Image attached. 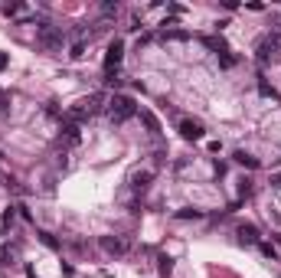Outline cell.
Listing matches in <instances>:
<instances>
[{
    "label": "cell",
    "mask_w": 281,
    "mask_h": 278,
    "mask_svg": "<svg viewBox=\"0 0 281 278\" xmlns=\"http://www.w3.org/2000/svg\"><path fill=\"white\" fill-rule=\"evenodd\" d=\"M138 115V102L131 99V95H111L108 99V118H111L115 124H125L128 118Z\"/></svg>",
    "instance_id": "6da1fadb"
},
{
    "label": "cell",
    "mask_w": 281,
    "mask_h": 278,
    "mask_svg": "<svg viewBox=\"0 0 281 278\" xmlns=\"http://www.w3.org/2000/svg\"><path fill=\"white\" fill-rule=\"evenodd\" d=\"M98 108H101V92H95V95H85V99H79V102H75V105L69 108L66 121L79 124V121H85V118H92Z\"/></svg>",
    "instance_id": "7a4b0ae2"
},
{
    "label": "cell",
    "mask_w": 281,
    "mask_h": 278,
    "mask_svg": "<svg viewBox=\"0 0 281 278\" xmlns=\"http://www.w3.org/2000/svg\"><path fill=\"white\" fill-rule=\"evenodd\" d=\"M255 56H258V62H262V66H268V62H278V59H281V33H268V36L258 39Z\"/></svg>",
    "instance_id": "3957f363"
},
{
    "label": "cell",
    "mask_w": 281,
    "mask_h": 278,
    "mask_svg": "<svg viewBox=\"0 0 281 278\" xmlns=\"http://www.w3.org/2000/svg\"><path fill=\"white\" fill-rule=\"evenodd\" d=\"M63 30L59 26H49V23H43L39 26V33H36V43L43 46V50H49V53H56V50H63Z\"/></svg>",
    "instance_id": "277c9868"
},
{
    "label": "cell",
    "mask_w": 281,
    "mask_h": 278,
    "mask_svg": "<svg viewBox=\"0 0 281 278\" xmlns=\"http://www.w3.org/2000/svg\"><path fill=\"white\" fill-rule=\"evenodd\" d=\"M121 59H125V39H111L105 50V72H118Z\"/></svg>",
    "instance_id": "5b68a950"
},
{
    "label": "cell",
    "mask_w": 281,
    "mask_h": 278,
    "mask_svg": "<svg viewBox=\"0 0 281 278\" xmlns=\"http://www.w3.org/2000/svg\"><path fill=\"white\" fill-rule=\"evenodd\" d=\"M101 249H105L108 255H125L128 249H131V242H128L125 236H101Z\"/></svg>",
    "instance_id": "8992f818"
},
{
    "label": "cell",
    "mask_w": 281,
    "mask_h": 278,
    "mask_svg": "<svg viewBox=\"0 0 281 278\" xmlns=\"http://www.w3.org/2000/svg\"><path fill=\"white\" fill-rule=\"evenodd\" d=\"M203 131H206V128H203V121H196V118H183V121H180V134L187 137V141H200Z\"/></svg>",
    "instance_id": "52a82bcc"
},
{
    "label": "cell",
    "mask_w": 281,
    "mask_h": 278,
    "mask_svg": "<svg viewBox=\"0 0 281 278\" xmlns=\"http://www.w3.org/2000/svg\"><path fill=\"white\" fill-rule=\"evenodd\" d=\"M150 180H154V170L150 167H144V170H131V177H128V183H131V190H147Z\"/></svg>",
    "instance_id": "ba28073f"
},
{
    "label": "cell",
    "mask_w": 281,
    "mask_h": 278,
    "mask_svg": "<svg viewBox=\"0 0 281 278\" xmlns=\"http://www.w3.org/2000/svg\"><path fill=\"white\" fill-rule=\"evenodd\" d=\"M236 236H239V242H242V246H258V229L252 226V222H239L236 226Z\"/></svg>",
    "instance_id": "9c48e42d"
},
{
    "label": "cell",
    "mask_w": 281,
    "mask_h": 278,
    "mask_svg": "<svg viewBox=\"0 0 281 278\" xmlns=\"http://www.w3.org/2000/svg\"><path fill=\"white\" fill-rule=\"evenodd\" d=\"M141 121H144V128H147L150 134H160V121H157V115H154V111L141 108Z\"/></svg>",
    "instance_id": "30bf717a"
},
{
    "label": "cell",
    "mask_w": 281,
    "mask_h": 278,
    "mask_svg": "<svg viewBox=\"0 0 281 278\" xmlns=\"http://www.w3.org/2000/svg\"><path fill=\"white\" fill-rule=\"evenodd\" d=\"M232 157H236V164L249 167V170H255V167H258V157H252L249 151H236V154H232Z\"/></svg>",
    "instance_id": "8fae6325"
},
{
    "label": "cell",
    "mask_w": 281,
    "mask_h": 278,
    "mask_svg": "<svg viewBox=\"0 0 281 278\" xmlns=\"http://www.w3.org/2000/svg\"><path fill=\"white\" fill-rule=\"evenodd\" d=\"M63 137H66V144H79V124H72V121H66V128H63Z\"/></svg>",
    "instance_id": "7c38bea8"
},
{
    "label": "cell",
    "mask_w": 281,
    "mask_h": 278,
    "mask_svg": "<svg viewBox=\"0 0 281 278\" xmlns=\"http://www.w3.org/2000/svg\"><path fill=\"white\" fill-rule=\"evenodd\" d=\"M17 259H20V249H17V246H4L0 262H4V265H17Z\"/></svg>",
    "instance_id": "4fadbf2b"
},
{
    "label": "cell",
    "mask_w": 281,
    "mask_h": 278,
    "mask_svg": "<svg viewBox=\"0 0 281 278\" xmlns=\"http://www.w3.org/2000/svg\"><path fill=\"white\" fill-rule=\"evenodd\" d=\"M203 46H206V50H212V53H222L226 50V43H222V36H203Z\"/></svg>",
    "instance_id": "5bb4252c"
},
{
    "label": "cell",
    "mask_w": 281,
    "mask_h": 278,
    "mask_svg": "<svg viewBox=\"0 0 281 278\" xmlns=\"http://www.w3.org/2000/svg\"><path fill=\"white\" fill-rule=\"evenodd\" d=\"M216 59H219V66H222V69H232V66H236V53H229V50H222V53H219L216 56Z\"/></svg>",
    "instance_id": "9a60e30c"
},
{
    "label": "cell",
    "mask_w": 281,
    "mask_h": 278,
    "mask_svg": "<svg viewBox=\"0 0 281 278\" xmlns=\"http://www.w3.org/2000/svg\"><path fill=\"white\" fill-rule=\"evenodd\" d=\"M258 249H262V255H265V259H271V262L278 259V249L271 246V242H258Z\"/></svg>",
    "instance_id": "2e32d148"
},
{
    "label": "cell",
    "mask_w": 281,
    "mask_h": 278,
    "mask_svg": "<svg viewBox=\"0 0 281 278\" xmlns=\"http://www.w3.org/2000/svg\"><path fill=\"white\" fill-rule=\"evenodd\" d=\"M200 216H203V210H193V206H187V210L177 213V219H200Z\"/></svg>",
    "instance_id": "e0dca14e"
},
{
    "label": "cell",
    "mask_w": 281,
    "mask_h": 278,
    "mask_svg": "<svg viewBox=\"0 0 281 278\" xmlns=\"http://www.w3.org/2000/svg\"><path fill=\"white\" fill-rule=\"evenodd\" d=\"M258 92H262V95H265V99H271V102H275V99H278V92H275V88H271V85H268V82H265V79H262V82H258Z\"/></svg>",
    "instance_id": "ac0fdd59"
},
{
    "label": "cell",
    "mask_w": 281,
    "mask_h": 278,
    "mask_svg": "<svg viewBox=\"0 0 281 278\" xmlns=\"http://www.w3.org/2000/svg\"><path fill=\"white\" fill-rule=\"evenodd\" d=\"M4 13L7 17H20V13H23V4H4Z\"/></svg>",
    "instance_id": "d6986e66"
},
{
    "label": "cell",
    "mask_w": 281,
    "mask_h": 278,
    "mask_svg": "<svg viewBox=\"0 0 281 278\" xmlns=\"http://www.w3.org/2000/svg\"><path fill=\"white\" fill-rule=\"evenodd\" d=\"M39 239H43V246H49V249H59L56 236H52V233H46V229H43V233H39Z\"/></svg>",
    "instance_id": "ffe728a7"
},
{
    "label": "cell",
    "mask_w": 281,
    "mask_h": 278,
    "mask_svg": "<svg viewBox=\"0 0 281 278\" xmlns=\"http://www.w3.org/2000/svg\"><path fill=\"white\" fill-rule=\"evenodd\" d=\"M174 272V259L170 255H160V275H170Z\"/></svg>",
    "instance_id": "44dd1931"
},
{
    "label": "cell",
    "mask_w": 281,
    "mask_h": 278,
    "mask_svg": "<svg viewBox=\"0 0 281 278\" xmlns=\"http://www.w3.org/2000/svg\"><path fill=\"white\" fill-rule=\"evenodd\" d=\"M118 13V4H101V17H115Z\"/></svg>",
    "instance_id": "7402d4cb"
},
{
    "label": "cell",
    "mask_w": 281,
    "mask_h": 278,
    "mask_svg": "<svg viewBox=\"0 0 281 278\" xmlns=\"http://www.w3.org/2000/svg\"><path fill=\"white\" fill-rule=\"evenodd\" d=\"M249 193H252V183H249V180H242V183H239V200H245Z\"/></svg>",
    "instance_id": "603a6c76"
},
{
    "label": "cell",
    "mask_w": 281,
    "mask_h": 278,
    "mask_svg": "<svg viewBox=\"0 0 281 278\" xmlns=\"http://www.w3.org/2000/svg\"><path fill=\"white\" fill-rule=\"evenodd\" d=\"M271 187H275V190H281V173H271Z\"/></svg>",
    "instance_id": "cb8c5ba5"
},
{
    "label": "cell",
    "mask_w": 281,
    "mask_h": 278,
    "mask_svg": "<svg viewBox=\"0 0 281 278\" xmlns=\"http://www.w3.org/2000/svg\"><path fill=\"white\" fill-rule=\"evenodd\" d=\"M7 62H10V59H7V53H0V72L7 69Z\"/></svg>",
    "instance_id": "d4e9b609"
},
{
    "label": "cell",
    "mask_w": 281,
    "mask_h": 278,
    "mask_svg": "<svg viewBox=\"0 0 281 278\" xmlns=\"http://www.w3.org/2000/svg\"><path fill=\"white\" fill-rule=\"evenodd\" d=\"M26 275H30V278H36V272H33V268H26Z\"/></svg>",
    "instance_id": "484cf974"
},
{
    "label": "cell",
    "mask_w": 281,
    "mask_h": 278,
    "mask_svg": "<svg viewBox=\"0 0 281 278\" xmlns=\"http://www.w3.org/2000/svg\"><path fill=\"white\" fill-rule=\"evenodd\" d=\"M0 115H4V108H0Z\"/></svg>",
    "instance_id": "4316f807"
},
{
    "label": "cell",
    "mask_w": 281,
    "mask_h": 278,
    "mask_svg": "<svg viewBox=\"0 0 281 278\" xmlns=\"http://www.w3.org/2000/svg\"><path fill=\"white\" fill-rule=\"evenodd\" d=\"M0 157H4V154H0Z\"/></svg>",
    "instance_id": "83f0119b"
}]
</instances>
